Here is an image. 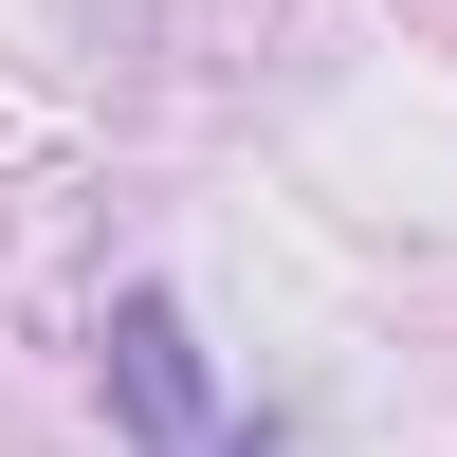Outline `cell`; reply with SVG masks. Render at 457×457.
<instances>
[{"instance_id":"obj_1","label":"cell","mask_w":457,"mask_h":457,"mask_svg":"<svg viewBox=\"0 0 457 457\" xmlns=\"http://www.w3.org/2000/svg\"><path fill=\"white\" fill-rule=\"evenodd\" d=\"M110 403H129V439H146V457H275V439H220L202 348H183L165 293H129V312H110Z\"/></svg>"}]
</instances>
